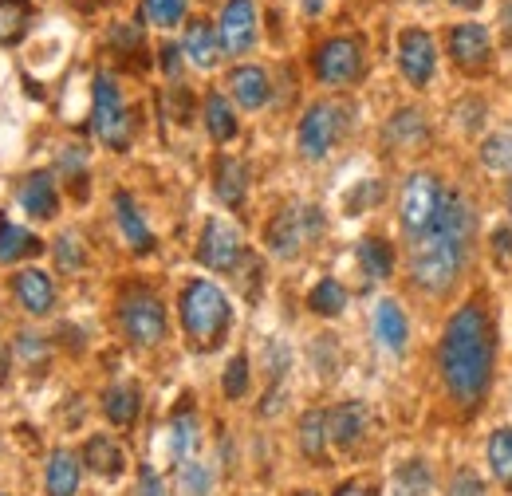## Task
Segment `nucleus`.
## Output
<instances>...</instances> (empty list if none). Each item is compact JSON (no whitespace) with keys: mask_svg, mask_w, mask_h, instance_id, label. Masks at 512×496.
<instances>
[{"mask_svg":"<svg viewBox=\"0 0 512 496\" xmlns=\"http://www.w3.org/2000/svg\"><path fill=\"white\" fill-rule=\"evenodd\" d=\"M245 390H249V359L237 355V359L225 367V394H229V398H241Z\"/></svg>","mask_w":512,"mask_h":496,"instance_id":"nucleus-37","label":"nucleus"},{"mask_svg":"<svg viewBox=\"0 0 512 496\" xmlns=\"http://www.w3.org/2000/svg\"><path fill=\"white\" fill-rule=\"evenodd\" d=\"M91 123H95V134L107 146L127 150L130 119H127V107H123V95H119V83L111 75H95V111H91Z\"/></svg>","mask_w":512,"mask_h":496,"instance_id":"nucleus-4","label":"nucleus"},{"mask_svg":"<svg viewBox=\"0 0 512 496\" xmlns=\"http://www.w3.org/2000/svg\"><path fill=\"white\" fill-rule=\"evenodd\" d=\"M308 308L316 311V315H339V311L347 308V292L339 288V280H320L312 288V296H308Z\"/></svg>","mask_w":512,"mask_h":496,"instance_id":"nucleus-31","label":"nucleus"},{"mask_svg":"<svg viewBox=\"0 0 512 496\" xmlns=\"http://www.w3.org/2000/svg\"><path fill=\"white\" fill-rule=\"evenodd\" d=\"M481 162H485L493 174H509L512 170V134H493V138H485V146H481Z\"/></svg>","mask_w":512,"mask_h":496,"instance_id":"nucleus-33","label":"nucleus"},{"mask_svg":"<svg viewBox=\"0 0 512 496\" xmlns=\"http://www.w3.org/2000/svg\"><path fill=\"white\" fill-rule=\"evenodd\" d=\"M489 52H493V40H489V32L481 24H457L449 32V56L461 63V67H469V71L485 67Z\"/></svg>","mask_w":512,"mask_h":496,"instance_id":"nucleus-13","label":"nucleus"},{"mask_svg":"<svg viewBox=\"0 0 512 496\" xmlns=\"http://www.w3.org/2000/svg\"><path fill=\"white\" fill-rule=\"evenodd\" d=\"M461 256L465 245H457L453 237H446L442 229H430L418 237L414 245V260H410V272H414V284L442 296L449 284L457 280V268H461Z\"/></svg>","mask_w":512,"mask_h":496,"instance_id":"nucleus-3","label":"nucleus"},{"mask_svg":"<svg viewBox=\"0 0 512 496\" xmlns=\"http://www.w3.org/2000/svg\"><path fill=\"white\" fill-rule=\"evenodd\" d=\"M178 56H182V52H178L174 44L162 48V67H166V75H178Z\"/></svg>","mask_w":512,"mask_h":496,"instance_id":"nucleus-45","label":"nucleus"},{"mask_svg":"<svg viewBox=\"0 0 512 496\" xmlns=\"http://www.w3.org/2000/svg\"><path fill=\"white\" fill-rule=\"evenodd\" d=\"M16 300L32 315H48L56 304V288H52V276H44L40 268H24L16 276Z\"/></svg>","mask_w":512,"mask_h":496,"instance_id":"nucleus-15","label":"nucleus"},{"mask_svg":"<svg viewBox=\"0 0 512 496\" xmlns=\"http://www.w3.org/2000/svg\"><path fill=\"white\" fill-rule=\"evenodd\" d=\"M213 189H217V197H221L225 205H241V201H245V189H249V170H245V162L221 158V162H217Z\"/></svg>","mask_w":512,"mask_h":496,"instance_id":"nucleus-24","label":"nucleus"},{"mask_svg":"<svg viewBox=\"0 0 512 496\" xmlns=\"http://www.w3.org/2000/svg\"><path fill=\"white\" fill-rule=\"evenodd\" d=\"M375 335H379V343H383L386 351H406V315L402 308L394 304V300H379V308H375Z\"/></svg>","mask_w":512,"mask_h":496,"instance_id":"nucleus-21","label":"nucleus"},{"mask_svg":"<svg viewBox=\"0 0 512 496\" xmlns=\"http://www.w3.org/2000/svg\"><path fill=\"white\" fill-rule=\"evenodd\" d=\"M442 186H438V178H430V174H414L406 189H402V229L406 233H414V237H422V233H430L434 229V221H438V213H442Z\"/></svg>","mask_w":512,"mask_h":496,"instance_id":"nucleus-5","label":"nucleus"},{"mask_svg":"<svg viewBox=\"0 0 512 496\" xmlns=\"http://www.w3.org/2000/svg\"><path fill=\"white\" fill-rule=\"evenodd\" d=\"M197 256H201V264L213 268V272H233V268L241 264V233H237L229 221L213 217V221L205 225V233H201Z\"/></svg>","mask_w":512,"mask_h":496,"instance_id":"nucleus-10","label":"nucleus"},{"mask_svg":"<svg viewBox=\"0 0 512 496\" xmlns=\"http://www.w3.org/2000/svg\"><path fill=\"white\" fill-rule=\"evenodd\" d=\"M79 489V457L71 449H56L48 457V496H75Z\"/></svg>","mask_w":512,"mask_h":496,"instance_id":"nucleus-23","label":"nucleus"},{"mask_svg":"<svg viewBox=\"0 0 512 496\" xmlns=\"http://www.w3.org/2000/svg\"><path fill=\"white\" fill-rule=\"evenodd\" d=\"M56 256H60V268H79V264H83L79 237H75V233H64V237L56 241Z\"/></svg>","mask_w":512,"mask_h":496,"instance_id":"nucleus-39","label":"nucleus"},{"mask_svg":"<svg viewBox=\"0 0 512 496\" xmlns=\"http://www.w3.org/2000/svg\"><path fill=\"white\" fill-rule=\"evenodd\" d=\"M0 496H4V493H0Z\"/></svg>","mask_w":512,"mask_h":496,"instance_id":"nucleus-50","label":"nucleus"},{"mask_svg":"<svg viewBox=\"0 0 512 496\" xmlns=\"http://www.w3.org/2000/svg\"><path fill=\"white\" fill-rule=\"evenodd\" d=\"M449 4H457V8H465V12H473V8H481L485 0H449Z\"/></svg>","mask_w":512,"mask_h":496,"instance_id":"nucleus-47","label":"nucleus"},{"mask_svg":"<svg viewBox=\"0 0 512 496\" xmlns=\"http://www.w3.org/2000/svg\"><path fill=\"white\" fill-rule=\"evenodd\" d=\"M119 315H123L127 335L142 347H150V343H158L166 335V311L158 304V296H150V292H130Z\"/></svg>","mask_w":512,"mask_h":496,"instance_id":"nucleus-6","label":"nucleus"},{"mask_svg":"<svg viewBox=\"0 0 512 496\" xmlns=\"http://www.w3.org/2000/svg\"><path fill=\"white\" fill-rule=\"evenodd\" d=\"M300 445H304V453L308 457H323V445H327V414L323 410H312V414H304V422H300Z\"/></svg>","mask_w":512,"mask_h":496,"instance_id":"nucleus-32","label":"nucleus"},{"mask_svg":"<svg viewBox=\"0 0 512 496\" xmlns=\"http://www.w3.org/2000/svg\"><path fill=\"white\" fill-rule=\"evenodd\" d=\"M359 71H363V48L355 40H347V36L327 40L316 52V75H320L323 83H331V87L351 83Z\"/></svg>","mask_w":512,"mask_h":496,"instance_id":"nucleus-8","label":"nucleus"},{"mask_svg":"<svg viewBox=\"0 0 512 496\" xmlns=\"http://www.w3.org/2000/svg\"><path fill=\"white\" fill-rule=\"evenodd\" d=\"M20 205H24L32 217L52 221L56 209H60V197H56L52 178H48V174H32V178H24V182H20Z\"/></svg>","mask_w":512,"mask_h":496,"instance_id":"nucleus-17","label":"nucleus"},{"mask_svg":"<svg viewBox=\"0 0 512 496\" xmlns=\"http://www.w3.org/2000/svg\"><path fill=\"white\" fill-rule=\"evenodd\" d=\"M449 496H485V485L477 481V473H457L453 481H449Z\"/></svg>","mask_w":512,"mask_h":496,"instance_id":"nucleus-40","label":"nucleus"},{"mask_svg":"<svg viewBox=\"0 0 512 496\" xmlns=\"http://www.w3.org/2000/svg\"><path fill=\"white\" fill-rule=\"evenodd\" d=\"M327 434L339 449H351L359 437L367 434V406L363 402H343L339 410H331L327 418Z\"/></svg>","mask_w":512,"mask_h":496,"instance_id":"nucleus-16","label":"nucleus"},{"mask_svg":"<svg viewBox=\"0 0 512 496\" xmlns=\"http://www.w3.org/2000/svg\"><path fill=\"white\" fill-rule=\"evenodd\" d=\"M103 414L115 422V426H130L138 418V390L134 386H111L103 394Z\"/></svg>","mask_w":512,"mask_h":496,"instance_id":"nucleus-26","label":"nucleus"},{"mask_svg":"<svg viewBox=\"0 0 512 496\" xmlns=\"http://www.w3.org/2000/svg\"><path fill=\"white\" fill-rule=\"evenodd\" d=\"M138 496H162V481L150 473V469H142V481H138Z\"/></svg>","mask_w":512,"mask_h":496,"instance_id":"nucleus-43","label":"nucleus"},{"mask_svg":"<svg viewBox=\"0 0 512 496\" xmlns=\"http://www.w3.org/2000/svg\"><path fill=\"white\" fill-rule=\"evenodd\" d=\"M229 87H233V99H237L245 111H256V107H264V103H268V95H272V87H268V75H264L260 67H233V75H229Z\"/></svg>","mask_w":512,"mask_h":496,"instance_id":"nucleus-18","label":"nucleus"},{"mask_svg":"<svg viewBox=\"0 0 512 496\" xmlns=\"http://www.w3.org/2000/svg\"><path fill=\"white\" fill-rule=\"evenodd\" d=\"M142 12H146L150 24H158V28H174V24L186 16V0H146Z\"/></svg>","mask_w":512,"mask_h":496,"instance_id":"nucleus-35","label":"nucleus"},{"mask_svg":"<svg viewBox=\"0 0 512 496\" xmlns=\"http://www.w3.org/2000/svg\"><path fill=\"white\" fill-rule=\"evenodd\" d=\"M335 496H375V493H371L367 485H355V481H351V485H343V489H339Z\"/></svg>","mask_w":512,"mask_h":496,"instance_id":"nucleus-46","label":"nucleus"},{"mask_svg":"<svg viewBox=\"0 0 512 496\" xmlns=\"http://www.w3.org/2000/svg\"><path fill=\"white\" fill-rule=\"evenodd\" d=\"M438 363H442L449 394L461 406H477L485 398L489 378H493V327L477 304L453 311L442 347H438Z\"/></svg>","mask_w":512,"mask_h":496,"instance_id":"nucleus-1","label":"nucleus"},{"mask_svg":"<svg viewBox=\"0 0 512 496\" xmlns=\"http://www.w3.org/2000/svg\"><path fill=\"white\" fill-rule=\"evenodd\" d=\"M221 48L233 52V56H245L256 40V8L253 0H229L225 12H221Z\"/></svg>","mask_w":512,"mask_h":496,"instance_id":"nucleus-12","label":"nucleus"},{"mask_svg":"<svg viewBox=\"0 0 512 496\" xmlns=\"http://www.w3.org/2000/svg\"><path fill=\"white\" fill-rule=\"evenodd\" d=\"M186 56H190L193 67H213L217 63V56H221V36L213 32V24L209 20H193L190 28H186Z\"/></svg>","mask_w":512,"mask_h":496,"instance_id":"nucleus-20","label":"nucleus"},{"mask_svg":"<svg viewBox=\"0 0 512 496\" xmlns=\"http://www.w3.org/2000/svg\"><path fill=\"white\" fill-rule=\"evenodd\" d=\"M16 355H20L24 363H40L48 351H44V343H40L36 335H20V339H16Z\"/></svg>","mask_w":512,"mask_h":496,"instance_id":"nucleus-42","label":"nucleus"},{"mask_svg":"<svg viewBox=\"0 0 512 496\" xmlns=\"http://www.w3.org/2000/svg\"><path fill=\"white\" fill-rule=\"evenodd\" d=\"M296 496H316V493H296Z\"/></svg>","mask_w":512,"mask_h":496,"instance_id":"nucleus-49","label":"nucleus"},{"mask_svg":"<svg viewBox=\"0 0 512 496\" xmlns=\"http://www.w3.org/2000/svg\"><path fill=\"white\" fill-rule=\"evenodd\" d=\"M390 138L398 142H410V138H422V115L418 111H402V115H394V123H390Z\"/></svg>","mask_w":512,"mask_h":496,"instance_id":"nucleus-38","label":"nucleus"},{"mask_svg":"<svg viewBox=\"0 0 512 496\" xmlns=\"http://www.w3.org/2000/svg\"><path fill=\"white\" fill-rule=\"evenodd\" d=\"M205 126H209V134H213V142H229L233 134H237V119H233V107L225 103V95H209L205 99Z\"/></svg>","mask_w":512,"mask_h":496,"instance_id":"nucleus-27","label":"nucleus"},{"mask_svg":"<svg viewBox=\"0 0 512 496\" xmlns=\"http://www.w3.org/2000/svg\"><path fill=\"white\" fill-rule=\"evenodd\" d=\"M493 252L512 256V229H497V233H493Z\"/></svg>","mask_w":512,"mask_h":496,"instance_id":"nucleus-44","label":"nucleus"},{"mask_svg":"<svg viewBox=\"0 0 512 496\" xmlns=\"http://www.w3.org/2000/svg\"><path fill=\"white\" fill-rule=\"evenodd\" d=\"M182 485H186V493L190 496H205V489H209V473H205V465H186V469H182Z\"/></svg>","mask_w":512,"mask_h":496,"instance_id":"nucleus-41","label":"nucleus"},{"mask_svg":"<svg viewBox=\"0 0 512 496\" xmlns=\"http://www.w3.org/2000/svg\"><path fill=\"white\" fill-rule=\"evenodd\" d=\"M398 489H402L406 496H426V493H430V473H426V465H422V461L402 465V473H398Z\"/></svg>","mask_w":512,"mask_h":496,"instance_id":"nucleus-36","label":"nucleus"},{"mask_svg":"<svg viewBox=\"0 0 512 496\" xmlns=\"http://www.w3.org/2000/svg\"><path fill=\"white\" fill-rule=\"evenodd\" d=\"M434 229H442V233L453 237L457 245H469V237H473V209H469V201H465V197H457V193H446V197H442V213H438Z\"/></svg>","mask_w":512,"mask_h":496,"instance_id":"nucleus-19","label":"nucleus"},{"mask_svg":"<svg viewBox=\"0 0 512 496\" xmlns=\"http://www.w3.org/2000/svg\"><path fill=\"white\" fill-rule=\"evenodd\" d=\"M40 248L44 245H40L28 229H20V225H12L8 217H0V264H16V260H24V256H36Z\"/></svg>","mask_w":512,"mask_h":496,"instance_id":"nucleus-25","label":"nucleus"},{"mask_svg":"<svg viewBox=\"0 0 512 496\" xmlns=\"http://www.w3.org/2000/svg\"><path fill=\"white\" fill-rule=\"evenodd\" d=\"M359 264H363V272H367L371 280H386V276H390V268H394V256H390V245H383V241H375V237L359 241Z\"/></svg>","mask_w":512,"mask_h":496,"instance_id":"nucleus-28","label":"nucleus"},{"mask_svg":"<svg viewBox=\"0 0 512 496\" xmlns=\"http://www.w3.org/2000/svg\"><path fill=\"white\" fill-rule=\"evenodd\" d=\"M115 217H119L123 237L130 241L134 252H150L154 248V237H150V229H146V221H142V213H138L130 193H115Z\"/></svg>","mask_w":512,"mask_h":496,"instance_id":"nucleus-22","label":"nucleus"},{"mask_svg":"<svg viewBox=\"0 0 512 496\" xmlns=\"http://www.w3.org/2000/svg\"><path fill=\"white\" fill-rule=\"evenodd\" d=\"M193 445H197V422H193V414H178L174 422H170V453L174 457H186Z\"/></svg>","mask_w":512,"mask_h":496,"instance_id":"nucleus-34","label":"nucleus"},{"mask_svg":"<svg viewBox=\"0 0 512 496\" xmlns=\"http://www.w3.org/2000/svg\"><path fill=\"white\" fill-rule=\"evenodd\" d=\"M339 126H343L339 107L316 103V107L304 115V123H300V150H304V158H323V154L335 146Z\"/></svg>","mask_w":512,"mask_h":496,"instance_id":"nucleus-11","label":"nucleus"},{"mask_svg":"<svg viewBox=\"0 0 512 496\" xmlns=\"http://www.w3.org/2000/svg\"><path fill=\"white\" fill-rule=\"evenodd\" d=\"M83 465H87L91 473H99V477L115 481V477H123L127 457H123V449H119V441H115V437L95 434L91 441H87V449H83Z\"/></svg>","mask_w":512,"mask_h":496,"instance_id":"nucleus-14","label":"nucleus"},{"mask_svg":"<svg viewBox=\"0 0 512 496\" xmlns=\"http://www.w3.org/2000/svg\"><path fill=\"white\" fill-rule=\"evenodd\" d=\"M509 209H512V186H509Z\"/></svg>","mask_w":512,"mask_h":496,"instance_id":"nucleus-48","label":"nucleus"},{"mask_svg":"<svg viewBox=\"0 0 512 496\" xmlns=\"http://www.w3.org/2000/svg\"><path fill=\"white\" fill-rule=\"evenodd\" d=\"M489 465H493L497 481L512 489V430H497L489 437Z\"/></svg>","mask_w":512,"mask_h":496,"instance_id":"nucleus-30","label":"nucleus"},{"mask_svg":"<svg viewBox=\"0 0 512 496\" xmlns=\"http://www.w3.org/2000/svg\"><path fill=\"white\" fill-rule=\"evenodd\" d=\"M320 233V209H284L268 225V248L276 256H296V248Z\"/></svg>","mask_w":512,"mask_h":496,"instance_id":"nucleus-7","label":"nucleus"},{"mask_svg":"<svg viewBox=\"0 0 512 496\" xmlns=\"http://www.w3.org/2000/svg\"><path fill=\"white\" fill-rule=\"evenodd\" d=\"M434 63H438V48H434V36H430V32L406 28V32L398 36V67H402V75H406L414 87H426V83H430Z\"/></svg>","mask_w":512,"mask_h":496,"instance_id":"nucleus-9","label":"nucleus"},{"mask_svg":"<svg viewBox=\"0 0 512 496\" xmlns=\"http://www.w3.org/2000/svg\"><path fill=\"white\" fill-rule=\"evenodd\" d=\"M28 28V0H0V44H16Z\"/></svg>","mask_w":512,"mask_h":496,"instance_id":"nucleus-29","label":"nucleus"},{"mask_svg":"<svg viewBox=\"0 0 512 496\" xmlns=\"http://www.w3.org/2000/svg\"><path fill=\"white\" fill-rule=\"evenodd\" d=\"M229 315H233V308H229L225 292L209 280H193L182 292V323H186L197 347H217L225 327H229Z\"/></svg>","mask_w":512,"mask_h":496,"instance_id":"nucleus-2","label":"nucleus"}]
</instances>
